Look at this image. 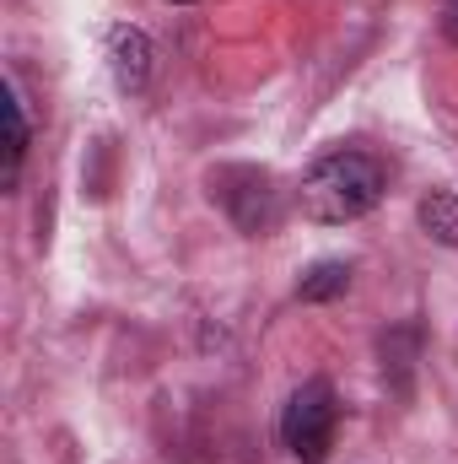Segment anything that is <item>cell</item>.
<instances>
[{
  "label": "cell",
  "mask_w": 458,
  "mask_h": 464,
  "mask_svg": "<svg viewBox=\"0 0 458 464\" xmlns=\"http://www.w3.org/2000/svg\"><path fill=\"white\" fill-rule=\"evenodd\" d=\"M0 114H5V173H0V184H5V189H16L22 162H27V119H22V98H16V87H5Z\"/></svg>",
  "instance_id": "8992f818"
},
{
  "label": "cell",
  "mask_w": 458,
  "mask_h": 464,
  "mask_svg": "<svg viewBox=\"0 0 458 464\" xmlns=\"http://www.w3.org/2000/svg\"><path fill=\"white\" fill-rule=\"evenodd\" d=\"M103 60H109V76H114L119 92H129V98L146 92V82H151V38L140 27L114 22L103 33Z\"/></svg>",
  "instance_id": "277c9868"
},
{
  "label": "cell",
  "mask_w": 458,
  "mask_h": 464,
  "mask_svg": "<svg viewBox=\"0 0 458 464\" xmlns=\"http://www.w3.org/2000/svg\"><path fill=\"white\" fill-rule=\"evenodd\" d=\"M415 222H421V232H426L432 243L458 248V195L453 189H432V195H421Z\"/></svg>",
  "instance_id": "5b68a950"
},
{
  "label": "cell",
  "mask_w": 458,
  "mask_h": 464,
  "mask_svg": "<svg viewBox=\"0 0 458 464\" xmlns=\"http://www.w3.org/2000/svg\"><path fill=\"white\" fill-rule=\"evenodd\" d=\"M383 162L367 157V151H324L302 184H297V200H302V217L308 222H324V227H340V222H361L367 211L383 206Z\"/></svg>",
  "instance_id": "6da1fadb"
},
{
  "label": "cell",
  "mask_w": 458,
  "mask_h": 464,
  "mask_svg": "<svg viewBox=\"0 0 458 464\" xmlns=\"http://www.w3.org/2000/svg\"><path fill=\"white\" fill-rule=\"evenodd\" d=\"M167 5H195V0H167Z\"/></svg>",
  "instance_id": "9c48e42d"
},
{
  "label": "cell",
  "mask_w": 458,
  "mask_h": 464,
  "mask_svg": "<svg viewBox=\"0 0 458 464\" xmlns=\"http://www.w3.org/2000/svg\"><path fill=\"white\" fill-rule=\"evenodd\" d=\"M340 427V400L324 378H308L302 389H291L286 411H281V443L297 454L302 464H324L329 443Z\"/></svg>",
  "instance_id": "7a4b0ae2"
},
{
  "label": "cell",
  "mask_w": 458,
  "mask_h": 464,
  "mask_svg": "<svg viewBox=\"0 0 458 464\" xmlns=\"http://www.w3.org/2000/svg\"><path fill=\"white\" fill-rule=\"evenodd\" d=\"M443 33L458 44V0H443Z\"/></svg>",
  "instance_id": "ba28073f"
},
{
  "label": "cell",
  "mask_w": 458,
  "mask_h": 464,
  "mask_svg": "<svg viewBox=\"0 0 458 464\" xmlns=\"http://www.w3.org/2000/svg\"><path fill=\"white\" fill-rule=\"evenodd\" d=\"M345 292H350V265H345V259H319V265H308L302 281H297V297H302V303H335Z\"/></svg>",
  "instance_id": "52a82bcc"
},
{
  "label": "cell",
  "mask_w": 458,
  "mask_h": 464,
  "mask_svg": "<svg viewBox=\"0 0 458 464\" xmlns=\"http://www.w3.org/2000/svg\"><path fill=\"white\" fill-rule=\"evenodd\" d=\"M211 200H222L232 227L248 232V237H264L281 222V189L264 168H216L211 173Z\"/></svg>",
  "instance_id": "3957f363"
}]
</instances>
